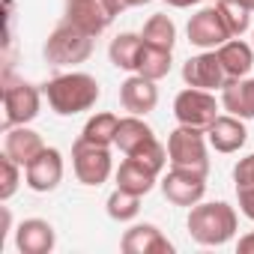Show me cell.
<instances>
[{
    "instance_id": "1",
    "label": "cell",
    "mask_w": 254,
    "mask_h": 254,
    "mask_svg": "<svg viewBox=\"0 0 254 254\" xmlns=\"http://www.w3.org/2000/svg\"><path fill=\"white\" fill-rule=\"evenodd\" d=\"M42 93L51 105L54 114L60 117H75V114H84L90 111L102 90H99V81L87 72H63V75H54L42 84Z\"/></svg>"
},
{
    "instance_id": "2",
    "label": "cell",
    "mask_w": 254,
    "mask_h": 254,
    "mask_svg": "<svg viewBox=\"0 0 254 254\" xmlns=\"http://www.w3.org/2000/svg\"><path fill=\"white\" fill-rule=\"evenodd\" d=\"M189 233L197 245H206V248H215V245H224L233 239L236 233V209L224 200H209V203H194L189 209Z\"/></svg>"
},
{
    "instance_id": "3",
    "label": "cell",
    "mask_w": 254,
    "mask_h": 254,
    "mask_svg": "<svg viewBox=\"0 0 254 254\" xmlns=\"http://www.w3.org/2000/svg\"><path fill=\"white\" fill-rule=\"evenodd\" d=\"M3 132L12 126H27L39 117V105H42V90L33 87L24 78H15L9 69L3 75Z\"/></svg>"
},
{
    "instance_id": "4",
    "label": "cell",
    "mask_w": 254,
    "mask_h": 254,
    "mask_svg": "<svg viewBox=\"0 0 254 254\" xmlns=\"http://www.w3.org/2000/svg\"><path fill=\"white\" fill-rule=\"evenodd\" d=\"M93 39H96V36L78 30L75 24L60 21V24L51 30V36L45 39L42 54H45V60H48L51 66H78V63L90 60V54H93Z\"/></svg>"
},
{
    "instance_id": "5",
    "label": "cell",
    "mask_w": 254,
    "mask_h": 254,
    "mask_svg": "<svg viewBox=\"0 0 254 254\" xmlns=\"http://www.w3.org/2000/svg\"><path fill=\"white\" fill-rule=\"evenodd\" d=\"M206 132L194 126H177L168 135V159L171 168H189L197 174H209V156H206Z\"/></svg>"
},
{
    "instance_id": "6",
    "label": "cell",
    "mask_w": 254,
    "mask_h": 254,
    "mask_svg": "<svg viewBox=\"0 0 254 254\" xmlns=\"http://www.w3.org/2000/svg\"><path fill=\"white\" fill-rule=\"evenodd\" d=\"M123 9H126L123 0H66L63 21L75 24L78 30H84L90 36H99L114 24V18Z\"/></svg>"
},
{
    "instance_id": "7",
    "label": "cell",
    "mask_w": 254,
    "mask_h": 254,
    "mask_svg": "<svg viewBox=\"0 0 254 254\" xmlns=\"http://www.w3.org/2000/svg\"><path fill=\"white\" fill-rule=\"evenodd\" d=\"M72 168H75L78 183H84V186H90V189H99L102 183H108V177H111V171H114L111 147L90 144V141L78 138V141L72 144Z\"/></svg>"
},
{
    "instance_id": "8",
    "label": "cell",
    "mask_w": 254,
    "mask_h": 254,
    "mask_svg": "<svg viewBox=\"0 0 254 254\" xmlns=\"http://www.w3.org/2000/svg\"><path fill=\"white\" fill-rule=\"evenodd\" d=\"M174 117L180 126H194V129L206 132L218 117V99L212 96V90L186 87L174 99Z\"/></svg>"
},
{
    "instance_id": "9",
    "label": "cell",
    "mask_w": 254,
    "mask_h": 254,
    "mask_svg": "<svg viewBox=\"0 0 254 254\" xmlns=\"http://www.w3.org/2000/svg\"><path fill=\"white\" fill-rule=\"evenodd\" d=\"M162 194L174 206H189L191 209L206 194V174H197V171H189V168H171L162 177Z\"/></svg>"
},
{
    "instance_id": "10",
    "label": "cell",
    "mask_w": 254,
    "mask_h": 254,
    "mask_svg": "<svg viewBox=\"0 0 254 254\" xmlns=\"http://www.w3.org/2000/svg\"><path fill=\"white\" fill-rule=\"evenodd\" d=\"M186 33H189V42L197 45V48H203V51H215L218 45H224L227 39H233L230 30H227V24H224V18H221V12H218V6L197 9L189 18Z\"/></svg>"
},
{
    "instance_id": "11",
    "label": "cell",
    "mask_w": 254,
    "mask_h": 254,
    "mask_svg": "<svg viewBox=\"0 0 254 254\" xmlns=\"http://www.w3.org/2000/svg\"><path fill=\"white\" fill-rule=\"evenodd\" d=\"M183 81L189 87H200V90H224L230 84L215 51H203V54L189 57L183 63Z\"/></svg>"
},
{
    "instance_id": "12",
    "label": "cell",
    "mask_w": 254,
    "mask_h": 254,
    "mask_svg": "<svg viewBox=\"0 0 254 254\" xmlns=\"http://www.w3.org/2000/svg\"><path fill=\"white\" fill-rule=\"evenodd\" d=\"M63 180V156L60 150L54 147H45L27 168H24V183L30 191H39V194H48L60 186Z\"/></svg>"
},
{
    "instance_id": "13",
    "label": "cell",
    "mask_w": 254,
    "mask_h": 254,
    "mask_svg": "<svg viewBox=\"0 0 254 254\" xmlns=\"http://www.w3.org/2000/svg\"><path fill=\"white\" fill-rule=\"evenodd\" d=\"M120 105L129 111V114H138V117H147L156 105H159V87L156 81L132 72L120 84Z\"/></svg>"
},
{
    "instance_id": "14",
    "label": "cell",
    "mask_w": 254,
    "mask_h": 254,
    "mask_svg": "<svg viewBox=\"0 0 254 254\" xmlns=\"http://www.w3.org/2000/svg\"><path fill=\"white\" fill-rule=\"evenodd\" d=\"M206 141L215 153H239L248 141L245 120L233 117V114H218L215 123L206 129Z\"/></svg>"
},
{
    "instance_id": "15",
    "label": "cell",
    "mask_w": 254,
    "mask_h": 254,
    "mask_svg": "<svg viewBox=\"0 0 254 254\" xmlns=\"http://www.w3.org/2000/svg\"><path fill=\"white\" fill-rule=\"evenodd\" d=\"M123 254H174V242L156 224H135L120 239Z\"/></svg>"
},
{
    "instance_id": "16",
    "label": "cell",
    "mask_w": 254,
    "mask_h": 254,
    "mask_svg": "<svg viewBox=\"0 0 254 254\" xmlns=\"http://www.w3.org/2000/svg\"><path fill=\"white\" fill-rule=\"evenodd\" d=\"M57 245V233L45 218H24L15 227V248L21 254H51Z\"/></svg>"
},
{
    "instance_id": "17",
    "label": "cell",
    "mask_w": 254,
    "mask_h": 254,
    "mask_svg": "<svg viewBox=\"0 0 254 254\" xmlns=\"http://www.w3.org/2000/svg\"><path fill=\"white\" fill-rule=\"evenodd\" d=\"M45 150V141L39 132H33L30 126H12L3 132V153L9 159H15L21 168H27L39 153Z\"/></svg>"
},
{
    "instance_id": "18",
    "label": "cell",
    "mask_w": 254,
    "mask_h": 254,
    "mask_svg": "<svg viewBox=\"0 0 254 254\" xmlns=\"http://www.w3.org/2000/svg\"><path fill=\"white\" fill-rule=\"evenodd\" d=\"M221 66H224V75L227 81H239V78H248L251 66H254V45L242 42L239 36L236 39H227L224 45L215 48Z\"/></svg>"
},
{
    "instance_id": "19",
    "label": "cell",
    "mask_w": 254,
    "mask_h": 254,
    "mask_svg": "<svg viewBox=\"0 0 254 254\" xmlns=\"http://www.w3.org/2000/svg\"><path fill=\"white\" fill-rule=\"evenodd\" d=\"M156 180H159V174L150 171L147 165H141V162L132 159V156H126V159L120 162V168H117V189L132 191V194H138V197L150 194V191L156 189Z\"/></svg>"
},
{
    "instance_id": "20",
    "label": "cell",
    "mask_w": 254,
    "mask_h": 254,
    "mask_svg": "<svg viewBox=\"0 0 254 254\" xmlns=\"http://www.w3.org/2000/svg\"><path fill=\"white\" fill-rule=\"evenodd\" d=\"M150 141H156L153 129L144 123V117L138 114H129V117H120V129H117V141L114 147L126 156H135L138 150H144Z\"/></svg>"
},
{
    "instance_id": "21",
    "label": "cell",
    "mask_w": 254,
    "mask_h": 254,
    "mask_svg": "<svg viewBox=\"0 0 254 254\" xmlns=\"http://www.w3.org/2000/svg\"><path fill=\"white\" fill-rule=\"evenodd\" d=\"M221 108L233 117L254 120V78H239L230 81L221 90Z\"/></svg>"
},
{
    "instance_id": "22",
    "label": "cell",
    "mask_w": 254,
    "mask_h": 254,
    "mask_svg": "<svg viewBox=\"0 0 254 254\" xmlns=\"http://www.w3.org/2000/svg\"><path fill=\"white\" fill-rule=\"evenodd\" d=\"M141 45H144V36H141V33H120V36L111 39L108 57H111V63H114L117 69H123V72H135Z\"/></svg>"
},
{
    "instance_id": "23",
    "label": "cell",
    "mask_w": 254,
    "mask_h": 254,
    "mask_svg": "<svg viewBox=\"0 0 254 254\" xmlns=\"http://www.w3.org/2000/svg\"><path fill=\"white\" fill-rule=\"evenodd\" d=\"M117 129H120V117L111 114V111H102V114H93V117L84 123L81 138L90 141V144L114 147V141H117Z\"/></svg>"
},
{
    "instance_id": "24",
    "label": "cell",
    "mask_w": 254,
    "mask_h": 254,
    "mask_svg": "<svg viewBox=\"0 0 254 254\" xmlns=\"http://www.w3.org/2000/svg\"><path fill=\"white\" fill-rule=\"evenodd\" d=\"M171 51L168 48H156V45H150V42H144L141 45V54H138V66H135V72L138 75H144V78H150V81H162L168 72H171Z\"/></svg>"
},
{
    "instance_id": "25",
    "label": "cell",
    "mask_w": 254,
    "mask_h": 254,
    "mask_svg": "<svg viewBox=\"0 0 254 254\" xmlns=\"http://www.w3.org/2000/svg\"><path fill=\"white\" fill-rule=\"evenodd\" d=\"M141 36H144V42H150V45H156V48H168V51H174V42H177V24H174L168 15H153V18L144 24Z\"/></svg>"
},
{
    "instance_id": "26",
    "label": "cell",
    "mask_w": 254,
    "mask_h": 254,
    "mask_svg": "<svg viewBox=\"0 0 254 254\" xmlns=\"http://www.w3.org/2000/svg\"><path fill=\"white\" fill-rule=\"evenodd\" d=\"M215 6H218V12H221V18H224L233 39L242 36L251 27V9H245L239 0H215Z\"/></svg>"
},
{
    "instance_id": "27",
    "label": "cell",
    "mask_w": 254,
    "mask_h": 254,
    "mask_svg": "<svg viewBox=\"0 0 254 254\" xmlns=\"http://www.w3.org/2000/svg\"><path fill=\"white\" fill-rule=\"evenodd\" d=\"M105 206H108V215H111L114 221H132V218L141 212V197H138V194H132V191L114 189Z\"/></svg>"
},
{
    "instance_id": "28",
    "label": "cell",
    "mask_w": 254,
    "mask_h": 254,
    "mask_svg": "<svg viewBox=\"0 0 254 254\" xmlns=\"http://www.w3.org/2000/svg\"><path fill=\"white\" fill-rule=\"evenodd\" d=\"M0 171H3V183H0V200H9L15 191H18V186H21V165L15 162V159H9L6 153L0 156Z\"/></svg>"
},
{
    "instance_id": "29",
    "label": "cell",
    "mask_w": 254,
    "mask_h": 254,
    "mask_svg": "<svg viewBox=\"0 0 254 254\" xmlns=\"http://www.w3.org/2000/svg\"><path fill=\"white\" fill-rule=\"evenodd\" d=\"M233 183H236V186H254V153L236 162V168H233Z\"/></svg>"
},
{
    "instance_id": "30",
    "label": "cell",
    "mask_w": 254,
    "mask_h": 254,
    "mask_svg": "<svg viewBox=\"0 0 254 254\" xmlns=\"http://www.w3.org/2000/svg\"><path fill=\"white\" fill-rule=\"evenodd\" d=\"M236 200H239V212L254 221V186H236Z\"/></svg>"
},
{
    "instance_id": "31",
    "label": "cell",
    "mask_w": 254,
    "mask_h": 254,
    "mask_svg": "<svg viewBox=\"0 0 254 254\" xmlns=\"http://www.w3.org/2000/svg\"><path fill=\"white\" fill-rule=\"evenodd\" d=\"M236 248H239L242 254H254V230H251V233H245V236H239Z\"/></svg>"
},
{
    "instance_id": "32",
    "label": "cell",
    "mask_w": 254,
    "mask_h": 254,
    "mask_svg": "<svg viewBox=\"0 0 254 254\" xmlns=\"http://www.w3.org/2000/svg\"><path fill=\"white\" fill-rule=\"evenodd\" d=\"M168 6H174V9H186V6H197V3H203V0H165Z\"/></svg>"
},
{
    "instance_id": "33",
    "label": "cell",
    "mask_w": 254,
    "mask_h": 254,
    "mask_svg": "<svg viewBox=\"0 0 254 254\" xmlns=\"http://www.w3.org/2000/svg\"><path fill=\"white\" fill-rule=\"evenodd\" d=\"M147 3H153V0H123V6H126V9H135V6H147Z\"/></svg>"
},
{
    "instance_id": "34",
    "label": "cell",
    "mask_w": 254,
    "mask_h": 254,
    "mask_svg": "<svg viewBox=\"0 0 254 254\" xmlns=\"http://www.w3.org/2000/svg\"><path fill=\"white\" fill-rule=\"evenodd\" d=\"M239 3H242L245 9H251V12H254V0H239Z\"/></svg>"
},
{
    "instance_id": "35",
    "label": "cell",
    "mask_w": 254,
    "mask_h": 254,
    "mask_svg": "<svg viewBox=\"0 0 254 254\" xmlns=\"http://www.w3.org/2000/svg\"><path fill=\"white\" fill-rule=\"evenodd\" d=\"M251 45H254V33H251Z\"/></svg>"
}]
</instances>
